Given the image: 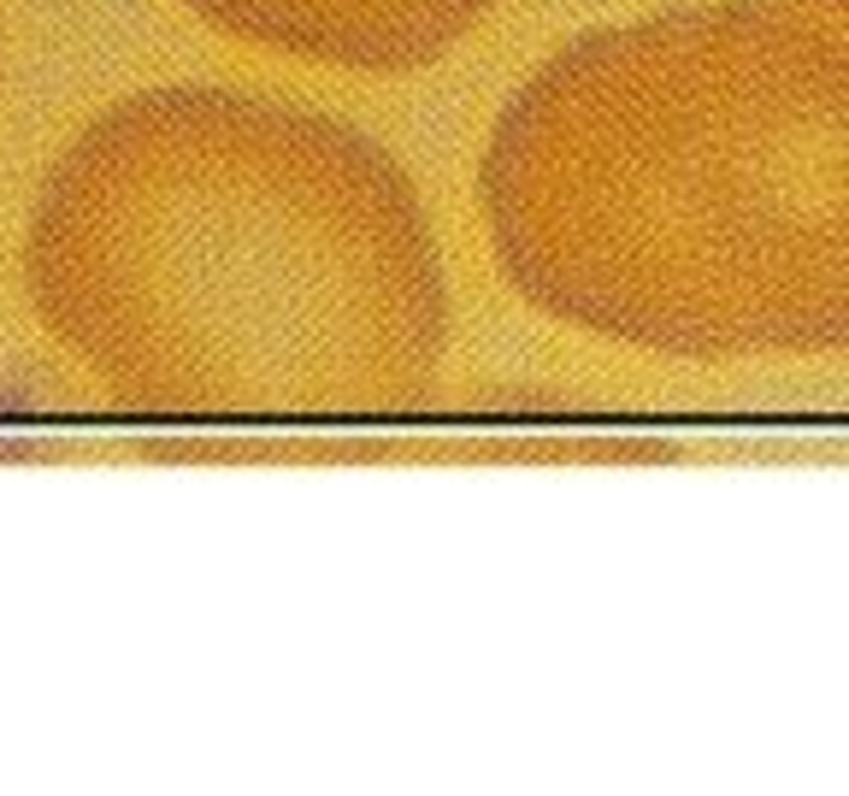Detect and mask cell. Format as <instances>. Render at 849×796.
<instances>
[{"label":"cell","instance_id":"6da1fadb","mask_svg":"<svg viewBox=\"0 0 849 796\" xmlns=\"http://www.w3.org/2000/svg\"><path fill=\"white\" fill-rule=\"evenodd\" d=\"M542 313L696 366L849 361V0H714L572 42L490 165Z\"/></svg>","mask_w":849,"mask_h":796}]
</instances>
